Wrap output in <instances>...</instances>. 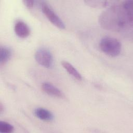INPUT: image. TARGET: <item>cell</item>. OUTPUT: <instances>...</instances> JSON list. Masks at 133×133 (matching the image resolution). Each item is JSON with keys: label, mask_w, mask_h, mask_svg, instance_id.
I'll return each mask as SVG.
<instances>
[{"label": "cell", "mask_w": 133, "mask_h": 133, "mask_svg": "<svg viewBox=\"0 0 133 133\" xmlns=\"http://www.w3.org/2000/svg\"><path fill=\"white\" fill-rule=\"evenodd\" d=\"M99 21L105 29L132 37L133 1L112 5L99 16Z\"/></svg>", "instance_id": "obj_1"}, {"label": "cell", "mask_w": 133, "mask_h": 133, "mask_svg": "<svg viewBox=\"0 0 133 133\" xmlns=\"http://www.w3.org/2000/svg\"><path fill=\"white\" fill-rule=\"evenodd\" d=\"M101 50L105 55L111 57H116L122 50V44L116 38L111 36L102 37L99 42Z\"/></svg>", "instance_id": "obj_2"}, {"label": "cell", "mask_w": 133, "mask_h": 133, "mask_svg": "<svg viewBox=\"0 0 133 133\" xmlns=\"http://www.w3.org/2000/svg\"><path fill=\"white\" fill-rule=\"evenodd\" d=\"M35 59L41 65L49 68L53 64V57L51 52L46 48L41 47L36 50L34 55Z\"/></svg>", "instance_id": "obj_3"}, {"label": "cell", "mask_w": 133, "mask_h": 133, "mask_svg": "<svg viewBox=\"0 0 133 133\" xmlns=\"http://www.w3.org/2000/svg\"><path fill=\"white\" fill-rule=\"evenodd\" d=\"M41 8L43 13L50 22L54 25L61 29L65 28V24L54 10L46 2L41 3Z\"/></svg>", "instance_id": "obj_4"}, {"label": "cell", "mask_w": 133, "mask_h": 133, "mask_svg": "<svg viewBox=\"0 0 133 133\" xmlns=\"http://www.w3.org/2000/svg\"><path fill=\"white\" fill-rule=\"evenodd\" d=\"M41 87L45 93L50 96L61 99H63L65 97L63 92L50 83L44 82L42 83Z\"/></svg>", "instance_id": "obj_5"}, {"label": "cell", "mask_w": 133, "mask_h": 133, "mask_svg": "<svg viewBox=\"0 0 133 133\" xmlns=\"http://www.w3.org/2000/svg\"><path fill=\"white\" fill-rule=\"evenodd\" d=\"M14 31L16 34L20 38L27 37L31 33L28 25L22 20H17L14 25Z\"/></svg>", "instance_id": "obj_6"}, {"label": "cell", "mask_w": 133, "mask_h": 133, "mask_svg": "<svg viewBox=\"0 0 133 133\" xmlns=\"http://www.w3.org/2000/svg\"><path fill=\"white\" fill-rule=\"evenodd\" d=\"M34 114L36 117L43 121L50 122L54 118L53 114L48 110L43 108H36L34 110Z\"/></svg>", "instance_id": "obj_7"}, {"label": "cell", "mask_w": 133, "mask_h": 133, "mask_svg": "<svg viewBox=\"0 0 133 133\" xmlns=\"http://www.w3.org/2000/svg\"><path fill=\"white\" fill-rule=\"evenodd\" d=\"M61 65L63 68L68 72V73L76 79L78 81H81L82 79L81 74L72 64L66 61H62L61 62Z\"/></svg>", "instance_id": "obj_8"}, {"label": "cell", "mask_w": 133, "mask_h": 133, "mask_svg": "<svg viewBox=\"0 0 133 133\" xmlns=\"http://www.w3.org/2000/svg\"><path fill=\"white\" fill-rule=\"evenodd\" d=\"M12 55L11 49L7 46H2L0 49V62L1 64L6 63L10 59Z\"/></svg>", "instance_id": "obj_9"}, {"label": "cell", "mask_w": 133, "mask_h": 133, "mask_svg": "<svg viewBox=\"0 0 133 133\" xmlns=\"http://www.w3.org/2000/svg\"><path fill=\"white\" fill-rule=\"evenodd\" d=\"M85 3L93 7H105L106 6H109L111 4V2L110 1H86Z\"/></svg>", "instance_id": "obj_10"}, {"label": "cell", "mask_w": 133, "mask_h": 133, "mask_svg": "<svg viewBox=\"0 0 133 133\" xmlns=\"http://www.w3.org/2000/svg\"><path fill=\"white\" fill-rule=\"evenodd\" d=\"M14 130V126L5 121L0 122V132L2 133H10Z\"/></svg>", "instance_id": "obj_11"}, {"label": "cell", "mask_w": 133, "mask_h": 133, "mask_svg": "<svg viewBox=\"0 0 133 133\" xmlns=\"http://www.w3.org/2000/svg\"><path fill=\"white\" fill-rule=\"evenodd\" d=\"M34 1H23V3L24 4V5L26 6L28 8H32L34 6Z\"/></svg>", "instance_id": "obj_12"}]
</instances>
